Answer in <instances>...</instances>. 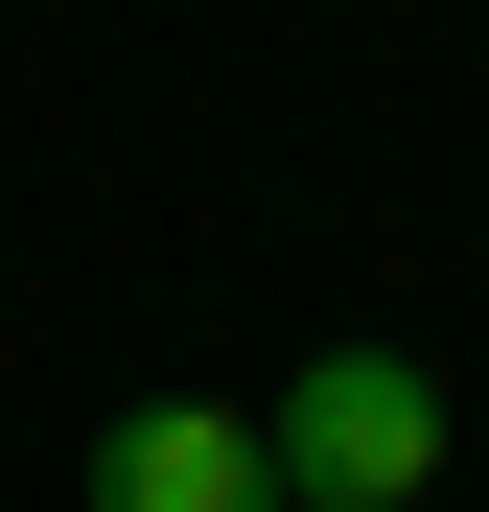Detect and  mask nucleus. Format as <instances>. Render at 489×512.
I'll list each match as a JSON object with an SVG mask.
<instances>
[{
    "label": "nucleus",
    "instance_id": "2",
    "mask_svg": "<svg viewBox=\"0 0 489 512\" xmlns=\"http://www.w3.org/2000/svg\"><path fill=\"white\" fill-rule=\"evenodd\" d=\"M94 512H280L257 396H140V419H94Z\"/></svg>",
    "mask_w": 489,
    "mask_h": 512
},
{
    "label": "nucleus",
    "instance_id": "1",
    "mask_svg": "<svg viewBox=\"0 0 489 512\" xmlns=\"http://www.w3.org/2000/svg\"><path fill=\"white\" fill-rule=\"evenodd\" d=\"M257 443H280V512H420L466 419H443L420 350H303V373L257 396Z\"/></svg>",
    "mask_w": 489,
    "mask_h": 512
}]
</instances>
